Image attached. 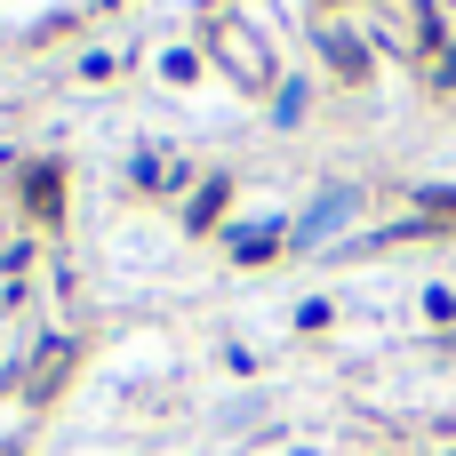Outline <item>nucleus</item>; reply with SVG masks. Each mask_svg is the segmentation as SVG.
I'll return each instance as SVG.
<instances>
[{"label":"nucleus","instance_id":"1","mask_svg":"<svg viewBox=\"0 0 456 456\" xmlns=\"http://www.w3.org/2000/svg\"><path fill=\"white\" fill-rule=\"evenodd\" d=\"M329 56H337V72H361V48H353L345 32H329Z\"/></svg>","mask_w":456,"mask_h":456}]
</instances>
